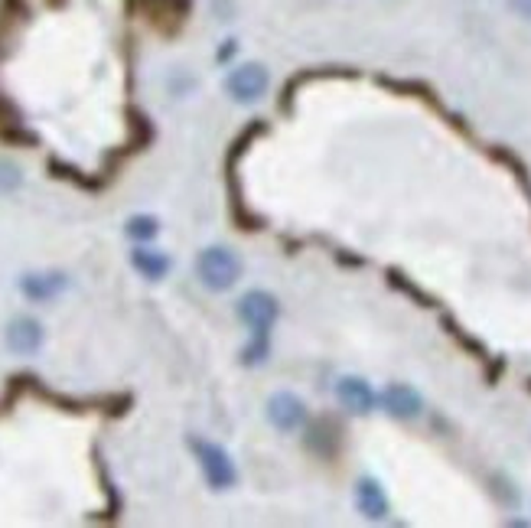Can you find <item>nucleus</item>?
<instances>
[{
	"label": "nucleus",
	"instance_id": "2",
	"mask_svg": "<svg viewBox=\"0 0 531 528\" xmlns=\"http://www.w3.org/2000/svg\"><path fill=\"white\" fill-rule=\"evenodd\" d=\"M241 268H245V264H241L238 252H232V248L225 245L202 248L200 258H196V277H200L202 287L212 293L232 291L238 284V277H241Z\"/></svg>",
	"mask_w": 531,
	"mask_h": 528
},
{
	"label": "nucleus",
	"instance_id": "14",
	"mask_svg": "<svg viewBox=\"0 0 531 528\" xmlns=\"http://www.w3.org/2000/svg\"><path fill=\"white\" fill-rule=\"evenodd\" d=\"M509 4H512V10L519 13V17L531 20V0H509Z\"/></svg>",
	"mask_w": 531,
	"mask_h": 528
},
{
	"label": "nucleus",
	"instance_id": "6",
	"mask_svg": "<svg viewBox=\"0 0 531 528\" xmlns=\"http://www.w3.org/2000/svg\"><path fill=\"white\" fill-rule=\"evenodd\" d=\"M267 421L281 434H294L306 425V401L294 392H277L267 398Z\"/></svg>",
	"mask_w": 531,
	"mask_h": 528
},
{
	"label": "nucleus",
	"instance_id": "9",
	"mask_svg": "<svg viewBox=\"0 0 531 528\" xmlns=\"http://www.w3.org/2000/svg\"><path fill=\"white\" fill-rule=\"evenodd\" d=\"M43 323L37 317H17V320H10L7 326V346L10 352H17V356H33L39 352L43 346Z\"/></svg>",
	"mask_w": 531,
	"mask_h": 528
},
{
	"label": "nucleus",
	"instance_id": "4",
	"mask_svg": "<svg viewBox=\"0 0 531 528\" xmlns=\"http://www.w3.org/2000/svg\"><path fill=\"white\" fill-rule=\"evenodd\" d=\"M271 86V72L261 62H241L225 76V92L238 104H255L267 95Z\"/></svg>",
	"mask_w": 531,
	"mask_h": 528
},
{
	"label": "nucleus",
	"instance_id": "12",
	"mask_svg": "<svg viewBox=\"0 0 531 528\" xmlns=\"http://www.w3.org/2000/svg\"><path fill=\"white\" fill-rule=\"evenodd\" d=\"M127 238H131L134 245H151L153 238L160 235V219L157 216H131L127 219V226H124Z\"/></svg>",
	"mask_w": 531,
	"mask_h": 528
},
{
	"label": "nucleus",
	"instance_id": "11",
	"mask_svg": "<svg viewBox=\"0 0 531 528\" xmlns=\"http://www.w3.org/2000/svg\"><path fill=\"white\" fill-rule=\"evenodd\" d=\"M131 264H134V271L141 274V277H147V281H163L173 268V258L153 245H134Z\"/></svg>",
	"mask_w": 531,
	"mask_h": 528
},
{
	"label": "nucleus",
	"instance_id": "7",
	"mask_svg": "<svg viewBox=\"0 0 531 528\" xmlns=\"http://www.w3.org/2000/svg\"><path fill=\"white\" fill-rule=\"evenodd\" d=\"M336 398L352 415H372L379 408V392L369 385V378L362 375H342L336 382Z\"/></svg>",
	"mask_w": 531,
	"mask_h": 528
},
{
	"label": "nucleus",
	"instance_id": "10",
	"mask_svg": "<svg viewBox=\"0 0 531 528\" xmlns=\"http://www.w3.org/2000/svg\"><path fill=\"white\" fill-rule=\"evenodd\" d=\"M69 287V277L62 271H46V274H23L20 277V293L27 297V301H37V303H46L53 297Z\"/></svg>",
	"mask_w": 531,
	"mask_h": 528
},
{
	"label": "nucleus",
	"instance_id": "3",
	"mask_svg": "<svg viewBox=\"0 0 531 528\" xmlns=\"http://www.w3.org/2000/svg\"><path fill=\"white\" fill-rule=\"evenodd\" d=\"M192 453H196V463H200L202 476L209 483L212 490H232L238 483V466L232 460V453L216 441H206V437H192L190 441Z\"/></svg>",
	"mask_w": 531,
	"mask_h": 528
},
{
	"label": "nucleus",
	"instance_id": "5",
	"mask_svg": "<svg viewBox=\"0 0 531 528\" xmlns=\"http://www.w3.org/2000/svg\"><path fill=\"white\" fill-rule=\"evenodd\" d=\"M379 408L388 417H395V421H414L424 411V398L408 382H388L379 392Z\"/></svg>",
	"mask_w": 531,
	"mask_h": 528
},
{
	"label": "nucleus",
	"instance_id": "8",
	"mask_svg": "<svg viewBox=\"0 0 531 528\" xmlns=\"http://www.w3.org/2000/svg\"><path fill=\"white\" fill-rule=\"evenodd\" d=\"M355 509L369 522L388 519V512H391L388 492H385V486H381L375 476H362V480L355 483Z\"/></svg>",
	"mask_w": 531,
	"mask_h": 528
},
{
	"label": "nucleus",
	"instance_id": "1",
	"mask_svg": "<svg viewBox=\"0 0 531 528\" xmlns=\"http://www.w3.org/2000/svg\"><path fill=\"white\" fill-rule=\"evenodd\" d=\"M277 297L267 291H248L241 301H238V320L245 323L251 340H248L245 352H241V362L245 366H265L267 356H271V330L277 323Z\"/></svg>",
	"mask_w": 531,
	"mask_h": 528
},
{
	"label": "nucleus",
	"instance_id": "13",
	"mask_svg": "<svg viewBox=\"0 0 531 528\" xmlns=\"http://www.w3.org/2000/svg\"><path fill=\"white\" fill-rule=\"evenodd\" d=\"M20 183H23V177H20L17 167L10 161H0V193H13Z\"/></svg>",
	"mask_w": 531,
	"mask_h": 528
}]
</instances>
